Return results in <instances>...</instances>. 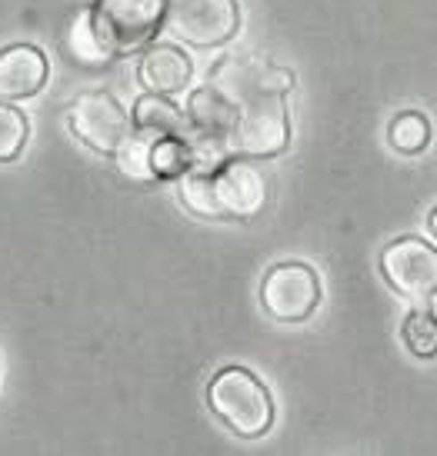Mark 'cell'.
Returning <instances> with one entry per match:
<instances>
[{"instance_id":"1","label":"cell","mask_w":437,"mask_h":456,"mask_svg":"<svg viewBox=\"0 0 437 456\" xmlns=\"http://www.w3.org/2000/svg\"><path fill=\"white\" fill-rule=\"evenodd\" d=\"M287 90H294L287 67L260 57H224L187 101L197 147L194 170H214L227 157H281L291 143Z\"/></svg>"},{"instance_id":"2","label":"cell","mask_w":437,"mask_h":456,"mask_svg":"<svg viewBox=\"0 0 437 456\" xmlns=\"http://www.w3.org/2000/svg\"><path fill=\"white\" fill-rule=\"evenodd\" d=\"M210 413L241 440H258L274 427V396L247 367H224L207 383Z\"/></svg>"},{"instance_id":"3","label":"cell","mask_w":437,"mask_h":456,"mask_svg":"<svg viewBox=\"0 0 437 456\" xmlns=\"http://www.w3.org/2000/svg\"><path fill=\"white\" fill-rule=\"evenodd\" d=\"M244 13L237 0H168L164 30L187 47H220L237 37Z\"/></svg>"},{"instance_id":"4","label":"cell","mask_w":437,"mask_h":456,"mask_svg":"<svg viewBox=\"0 0 437 456\" xmlns=\"http://www.w3.org/2000/svg\"><path fill=\"white\" fill-rule=\"evenodd\" d=\"M168 0H94L90 17L103 47L120 57L147 47L164 27Z\"/></svg>"},{"instance_id":"5","label":"cell","mask_w":437,"mask_h":456,"mask_svg":"<svg viewBox=\"0 0 437 456\" xmlns=\"http://www.w3.org/2000/svg\"><path fill=\"white\" fill-rule=\"evenodd\" d=\"M324 297L321 277L310 264L284 260L274 264L260 280V306L277 323H304L317 314Z\"/></svg>"},{"instance_id":"6","label":"cell","mask_w":437,"mask_h":456,"mask_svg":"<svg viewBox=\"0 0 437 456\" xmlns=\"http://www.w3.org/2000/svg\"><path fill=\"white\" fill-rule=\"evenodd\" d=\"M214 203H218V220H254L270 200L268 174L254 164V157H227L220 167L207 170Z\"/></svg>"},{"instance_id":"7","label":"cell","mask_w":437,"mask_h":456,"mask_svg":"<svg viewBox=\"0 0 437 456\" xmlns=\"http://www.w3.org/2000/svg\"><path fill=\"white\" fill-rule=\"evenodd\" d=\"M67 124L80 143H87L90 151L103 153V157H114L117 147L130 134V114L111 90H84L78 101L70 103Z\"/></svg>"},{"instance_id":"8","label":"cell","mask_w":437,"mask_h":456,"mask_svg":"<svg viewBox=\"0 0 437 456\" xmlns=\"http://www.w3.org/2000/svg\"><path fill=\"white\" fill-rule=\"evenodd\" d=\"M381 277L408 300H431L437 293V247L421 237H398L381 250Z\"/></svg>"},{"instance_id":"9","label":"cell","mask_w":437,"mask_h":456,"mask_svg":"<svg viewBox=\"0 0 437 456\" xmlns=\"http://www.w3.org/2000/svg\"><path fill=\"white\" fill-rule=\"evenodd\" d=\"M51 61L37 44L0 47V101H30L47 87Z\"/></svg>"},{"instance_id":"10","label":"cell","mask_w":437,"mask_h":456,"mask_svg":"<svg viewBox=\"0 0 437 456\" xmlns=\"http://www.w3.org/2000/svg\"><path fill=\"white\" fill-rule=\"evenodd\" d=\"M194 77L191 53L177 44H147L144 57L137 61V84L151 94H180L187 90Z\"/></svg>"},{"instance_id":"11","label":"cell","mask_w":437,"mask_h":456,"mask_svg":"<svg viewBox=\"0 0 437 456\" xmlns=\"http://www.w3.org/2000/svg\"><path fill=\"white\" fill-rule=\"evenodd\" d=\"M130 127L157 134V137H168V134H187V117L177 103L168 101V94H144L141 101L134 103V114H130Z\"/></svg>"},{"instance_id":"12","label":"cell","mask_w":437,"mask_h":456,"mask_svg":"<svg viewBox=\"0 0 437 456\" xmlns=\"http://www.w3.org/2000/svg\"><path fill=\"white\" fill-rule=\"evenodd\" d=\"M64 51L78 67H103L114 61V53L103 47L101 34H97V27H94L90 7L80 11L78 17L70 20V27H67V34H64Z\"/></svg>"},{"instance_id":"13","label":"cell","mask_w":437,"mask_h":456,"mask_svg":"<svg viewBox=\"0 0 437 456\" xmlns=\"http://www.w3.org/2000/svg\"><path fill=\"white\" fill-rule=\"evenodd\" d=\"M154 143L157 134H147V130L130 127V134L124 137V143L117 147L114 160L120 167V174L130 180H141V183H151L157 180L154 174Z\"/></svg>"},{"instance_id":"14","label":"cell","mask_w":437,"mask_h":456,"mask_svg":"<svg viewBox=\"0 0 437 456\" xmlns=\"http://www.w3.org/2000/svg\"><path fill=\"white\" fill-rule=\"evenodd\" d=\"M387 143L404 157H417L427 151L431 143V120L421 110H400L391 124H387Z\"/></svg>"},{"instance_id":"15","label":"cell","mask_w":437,"mask_h":456,"mask_svg":"<svg viewBox=\"0 0 437 456\" xmlns=\"http://www.w3.org/2000/svg\"><path fill=\"white\" fill-rule=\"evenodd\" d=\"M400 340L417 360H434L437 356V317L425 306L411 310L400 323Z\"/></svg>"},{"instance_id":"16","label":"cell","mask_w":437,"mask_h":456,"mask_svg":"<svg viewBox=\"0 0 437 456\" xmlns=\"http://www.w3.org/2000/svg\"><path fill=\"white\" fill-rule=\"evenodd\" d=\"M30 137V120L11 101H0V164L17 160Z\"/></svg>"},{"instance_id":"17","label":"cell","mask_w":437,"mask_h":456,"mask_svg":"<svg viewBox=\"0 0 437 456\" xmlns=\"http://www.w3.org/2000/svg\"><path fill=\"white\" fill-rule=\"evenodd\" d=\"M427 227H431V233H434V240H437V207L431 210V216H427Z\"/></svg>"}]
</instances>
